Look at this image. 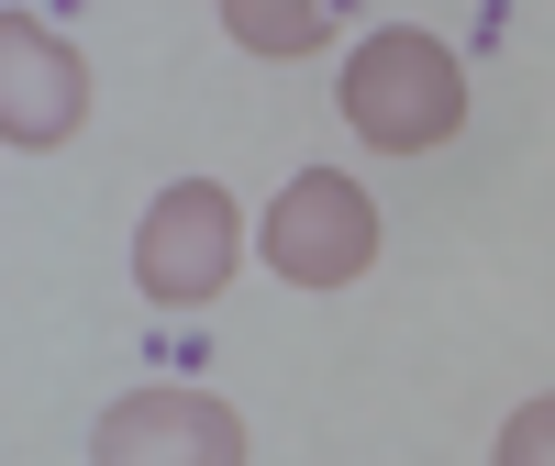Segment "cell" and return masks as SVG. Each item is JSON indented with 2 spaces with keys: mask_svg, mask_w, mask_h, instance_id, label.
I'll return each mask as SVG.
<instances>
[{
  "mask_svg": "<svg viewBox=\"0 0 555 466\" xmlns=\"http://www.w3.org/2000/svg\"><path fill=\"white\" fill-rule=\"evenodd\" d=\"M345 122L378 156H423V145H444V133L467 122V67H455L434 34H378V44H356V67H345Z\"/></svg>",
  "mask_w": 555,
  "mask_h": 466,
  "instance_id": "obj_1",
  "label": "cell"
},
{
  "mask_svg": "<svg viewBox=\"0 0 555 466\" xmlns=\"http://www.w3.org/2000/svg\"><path fill=\"white\" fill-rule=\"evenodd\" d=\"M267 267L289 277V289H345V277L378 267V200L356 190L334 167H300L289 190L267 211Z\"/></svg>",
  "mask_w": 555,
  "mask_h": 466,
  "instance_id": "obj_2",
  "label": "cell"
},
{
  "mask_svg": "<svg viewBox=\"0 0 555 466\" xmlns=\"http://www.w3.org/2000/svg\"><path fill=\"white\" fill-rule=\"evenodd\" d=\"M234 256H245L234 200H222L211 178H178V190L145 211V233H133V289L156 311H201L222 277H234Z\"/></svg>",
  "mask_w": 555,
  "mask_h": 466,
  "instance_id": "obj_3",
  "label": "cell"
},
{
  "mask_svg": "<svg viewBox=\"0 0 555 466\" xmlns=\"http://www.w3.org/2000/svg\"><path fill=\"white\" fill-rule=\"evenodd\" d=\"M89 466H245V423L211 389H133L101 411Z\"/></svg>",
  "mask_w": 555,
  "mask_h": 466,
  "instance_id": "obj_4",
  "label": "cell"
},
{
  "mask_svg": "<svg viewBox=\"0 0 555 466\" xmlns=\"http://www.w3.org/2000/svg\"><path fill=\"white\" fill-rule=\"evenodd\" d=\"M89 112V67L67 56V34H44V23H0V133L12 145H56V133H78Z\"/></svg>",
  "mask_w": 555,
  "mask_h": 466,
  "instance_id": "obj_5",
  "label": "cell"
},
{
  "mask_svg": "<svg viewBox=\"0 0 555 466\" xmlns=\"http://www.w3.org/2000/svg\"><path fill=\"white\" fill-rule=\"evenodd\" d=\"M222 23H234L256 56H300V44H322V12H311V0H222Z\"/></svg>",
  "mask_w": 555,
  "mask_h": 466,
  "instance_id": "obj_6",
  "label": "cell"
},
{
  "mask_svg": "<svg viewBox=\"0 0 555 466\" xmlns=\"http://www.w3.org/2000/svg\"><path fill=\"white\" fill-rule=\"evenodd\" d=\"M500 466H555V400H522L500 423Z\"/></svg>",
  "mask_w": 555,
  "mask_h": 466,
  "instance_id": "obj_7",
  "label": "cell"
}]
</instances>
